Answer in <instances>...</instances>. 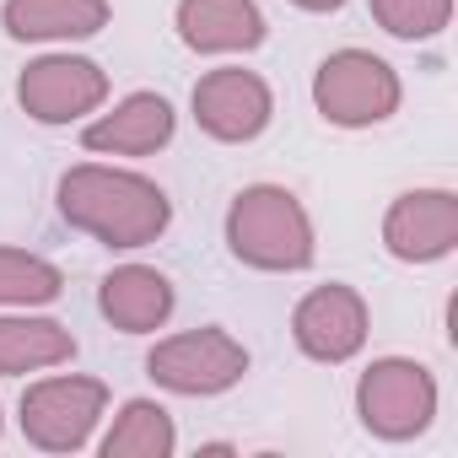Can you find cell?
I'll return each mask as SVG.
<instances>
[{"label":"cell","mask_w":458,"mask_h":458,"mask_svg":"<svg viewBox=\"0 0 458 458\" xmlns=\"http://www.w3.org/2000/svg\"><path fill=\"white\" fill-rule=\"evenodd\" d=\"M233 249L254 265H308V221L281 189H249L233 210Z\"/></svg>","instance_id":"obj_2"},{"label":"cell","mask_w":458,"mask_h":458,"mask_svg":"<svg viewBox=\"0 0 458 458\" xmlns=\"http://www.w3.org/2000/svg\"><path fill=\"white\" fill-rule=\"evenodd\" d=\"M178 22L194 49H249L265 38V22L249 0H183Z\"/></svg>","instance_id":"obj_8"},{"label":"cell","mask_w":458,"mask_h":458,"mask_svg":"<svg viewBox=\"0 0 458 458\" xmlns=\"http://www.w3.org/2000/svg\"><path fill=\"white\" fill-rule=\"evenodd\" d=\"M415 388H420V377H415V367H399V361H388V367H377V372L367 377V388H361V404H367V420H377V426H388V415H415ZM415 426H420V415H415Z\"/></svg>","instance_id":"obj_14"},{"label":"cell","mask_w":458,"mask_h":458,"mask_svg":"<svg viewBox=\"0 0 458 458\" xmlns=\"http://www.w3.org/2000/svg\"><path fill=\"white\" fill-rule=\"evenodd\" d=\"M60 292V276L44 259L28 254H6L0 249V302H44Z\"/></svg>","instance_id":"obj_15"},{"label":"cell","mask_w":458,"mask_h":458,"mask_svg":"<svg viewBox=\"0 0 458 458\" xmlns=\"http://www.w3.org/2000/svg\"><path fill=\"white\" fill-rule=\"evenodd\" d=\"M167 308H173V292H167V281H162L157 270H119V276H108V286H103V313H108L114 324H124L130 335L162 324Z\"/></svg>","instance_id":"obj_12"},{"label":"cell","mask_w":458,"mask_h":458,"mask_svg":"<svg viewBox=\"0 0 458 458\" xmlns=\"http://www.w3.org/2000/svg\"><path fill=\"white\" fill-rule=\"evenodd\" d=\"M194 108H199V124L221 140H243V135H259L265 119H270V92L243 76V71H216L194 87Z\"/></svg>","instance_id":"obj_5"},{"label":"cell","mask_w":458,"mask_h":458,"mask_svg":"<svg viewBox=\"0 0 458 458\" xmlns=\"http://www.w3.org/2000/svg\"><path fill=\"white\" fill-rule=\"evenodd\" d=\"M173 135V108L162 103V98H151V92H140V98H130L114 119H103V124H92L87 130V146L92 151H151V146H162Z\"/></svg>","instance_id":"obj_10"},{"label":"cell","mask_w":458,"mask_h":458,"mask_svg":"<svg viewBox=\"0 0 458 458\" xmlns=\"http://www.w3.org/2000/svg\"><path fill=\"white\" fill-rule=\"evenodd\" d=\"M71 356V335H60V324H0V367L22 372V367H44Z\"/></svg>","instance_id":"obj_13"},{"label":"cell","mask_w":458,"mask_h":458,"mask_svg":"<svg viewBox=\"0 0 458 458\" xmlns=\"http://www.w3.org/2000/svg\"><path fill=\"white\" fill-rule=\"evenodd\" d=\"M108 17L103 0H12L6 28L17 38H65V33H98Z\"/></svg>","instance_id":"obj_11"},{"label":"cell","mask_w":458,"mask_h":458,"mask_svg":"<svg viewBox=\"0 0 458 458\" xmlns=\"http://www.w3.org/2000/svg\"><path fill=\"white\" fill-rule=\"evenodd\" d=\"M98 399H103L98 383H65V377L60 383H44V388L28 394V431L38 442H49V447H71L92 426Z\"/></svg>","instance_id":"obj_7"},{"label":"cell","mask_w":458,"mask_h":458,"mask_svg":"<svg viewBox=\"0 0 458 458\" xmlns=\"http://www.w3.org/2000/svg\"><path fill=\"white\" fill-rule=\"evenodd\" d=\"M124 415H130V426L108 437V453H124V447L167 453V447H173V431H167V420H162V410H157V404H130Z\"/></svg>","instance_id":"obj_16"},{"label":"cell","mask_w":458,"mask_h":458,"mask_svg":"<svg viewBox=\"0 0 458 458\" xmlns=\"http://www.w3.org/2000/svg\"><path fill=\"white\" fill-rule=\"evenodd\" d=\"M65 216L92 226L114 249H135L151 233H162L167 199H162V189L124 178V173H71L65 178Z\"/></svg>","instance_id":"obj_1"},{"label":"cell","mask_w":458,"mask_h":458,"mask_svg":"<svg viewBox=\"0 0 458 458\" xmlns=\"http://www.w3.org/2000/svg\"><path fill=\"white\" fill-rule=\"evenodd\" d=\"M98 98H103V76L87 60H44L22 76V103L49 124L87 114Z\"/></svg>","instance_id":"obj_6"},{"label":"cell","mask_w":458,"mask_h":458,"mask_svg":"<svg viewBox=\"0 0 458 458\" xmlns=\"http://www.w3.org/2000/svg\"><path fill=\"white\" fill-rule=\"evenodd\" d=\"M297 340L313 356H345V351H356V340H361V308H356V297L340 292V286L308 297L302 313H297Z\"/></svg>","instance_id":"obj_9"},{"label":"cell","mask_w":458,"mask_h":458,"mask_svg":"<svg viewBox=\"0 0 458 458\" xmlns=\"http://www.w3.org/2000/svg\"><path fill=\"white\" fill-rule=\"evenodd\" d=\"M318 103L340 124H367L394 108V76L383 60L367 55H335L318 76Z\"/></svg>","instance_id":"obj_3"},{"label":"cell","mask_w":458,"mask_h":458,"mask_svg":"<svg viewBox=\"0 0 458 458\" xmlns=\"http://www.w3.org/2000/svg\"><path fill=\"white\" fill-rule=\"evenodd\" d=\"M243 367H249V356H243L233 340H226V335H216V329H205V335H183V340H173V345H162V351L151 356V372H157L162 383L183 388V394L226 388Z\"/></svg>","instance_id":"obj_4"},{"label":"cell","mask_w":458,"mask_h":458,"mask_svg":"<svg viewBox=\"0 0 458 458\" xmlns=\"http://www.w3.org/2000/svg\"><path fill=\"white\" fill-rule=\"evenodd\" d=\"M302 6H340V0H302Z\"/></svg>","instance_id":"obj_17"}]
</instances>
